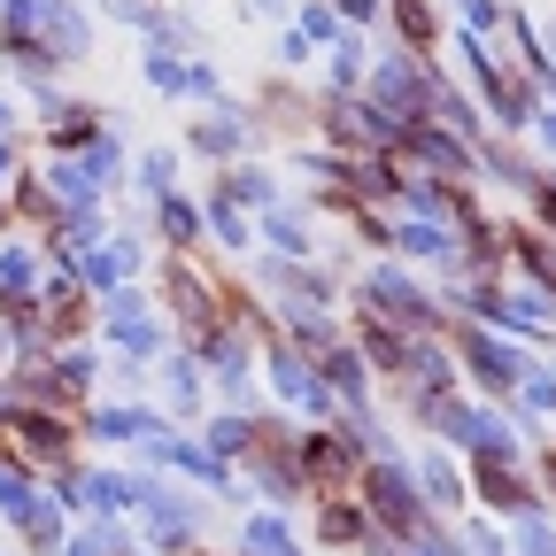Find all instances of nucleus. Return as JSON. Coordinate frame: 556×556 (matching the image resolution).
Instances as JSON below:
<instances>
[{
  "label": "nucleus",
  "mask_w": 556,
  "mask_h": 556,
  "mask_svg": "<svg viewBox=\"0 0 556 556\" xmlns=\"http://www.w3.org/2000/svg\"><path fill=\"white\" fill-rule=\"evenodd\" d=\"M394 16L409 24V47H433V16H426V0H394Z\"/></svg>",
  "instance_id": "nucleus-1"
}]
</instances>
